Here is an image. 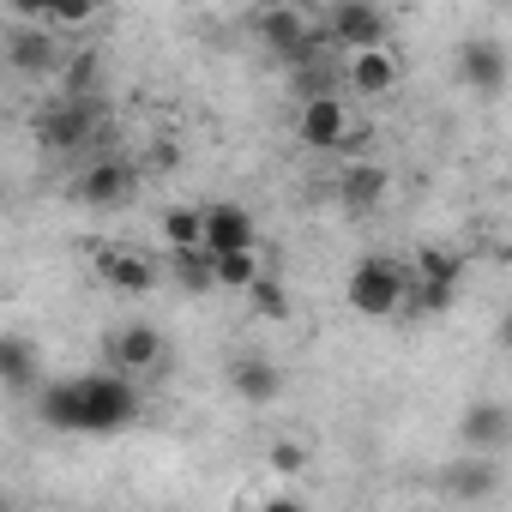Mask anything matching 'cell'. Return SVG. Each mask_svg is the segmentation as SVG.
<instances>
[{"mask_svg": "<svg viewBox=\"0 0 512 512\" xmlns=\"http://www.w3.org/2000/svg\"><path fill=\"white\" fill-rule=\"evenodd\" d=\"M0 512H13V500H7V488H0Z\"/></svg>", "mask_w": 512, "mask_h": 512, "instance_id": "484cf974", "label": "cell"}, {"mask_svg": "<svg viewBox=\"0 0 512 512\" xmlns=\"http://www.w3.org/2000/svg\"><path fill=\"white\" fill-rule=\"evenodd\" d=\"M145 410L139 386L121 380V374H79V434H115V428H133Z\"/></svg>", "mask_w": 512, "mask_h": 512, "instance_id": "6da1fadb", "label": "cell"}, {"mask_svg": "<svg viewBox=\"0 0 512 512\" xmlns=\"http://www.w3.org/2000/svg\"><path fill=\"white\" fill-rule=\"evenodd\" d=\"M392 85H398V61H392V49L350 55V91H356V97H392Z\"/></svg>", "mask_w": 512, "mask_h": 512, "instance_id": "2e32d148", "label": "cell"}, {"mask_svg": "<svg viewBox=\"0 0 512 512\" xmlns=\"http://www.w3.org/2000/svg\"><path fill=\"white\" fill-rule=\"evenodd\" d=\"M260 43L278 55V61H290V67H308L314 55H320V25L302 13V7H272V13H260Z\"/></svg>", "mask_w": 512, "mask_h": 512, "instance_id": "8992f818", "label": "cell"}, {"mask_svg": "<svg viewBox=\"0 0 512 512\" xmlns=\"http://www.w3.org/2000/svg\"><path fill=\"white\" fill-rule=\"evenodd\" d=\"M296 133H302V145H314V151H338L344 133H350V109H344V97H332V91L308 97L302 115H296Z\"/></svg>", "mask_w": 512, "mask_h": 512, "instance_id": "30bf717a", "label": "cell"}, {"mask_svg": "<svg viewBox=\"0 0 512 512\" xmlns=\"http://www.w3.org/2000/svg\"><path fill=\"white\" fill-rule=\"evenodd\" d=\"M494 488H500V464L494 458H470V464L446 470V494H458V500H488Z\"/></svg>", "mask_w": 512, "mask_h": 512, "instance_id": "d6986e66", "label": "cell"}, {"mask_svg": "<svg viewBox=\"0 0 512 512\" xmlns=\"http://www.w3.org/2000/svg\"><path fill=\"white\" fill-rule=\"evenodd\" d=\"M37 344L31 338H19V332H0V386L7 392H31V386H43L37 380Z\"/></svg>", "mask_w": 512, "mask_h": 512, "instance_id": "9a60e30c", "label": "cell"}, {"mask_svg": "<svg viewBox=\"0 0 512 512\" xmlns=\"http://www.w3.org/2000/svg\"><path fill=\"white\" fill-rule=\"evenodd\" d=\"M266 272H260V253H217L211 260V290H253Z\"/></svg>", "mask_w": 512, "mask_h": 512, "instance_id": "ffe728a7", "label": "cell"}, {"mask_svg": "<svg viewBox=\"0 0 512 512\" xmlns=\"http://www.w3.org/2000/svg\"><path fill=\"white\" fill-rule=\"evenodd\" d=\"M91 133H97L91 97H61L55 109L37 115V145H43V151H73V145H85Z\"/></svg>", "mask_w": 512, "mask_h": 512, "instance_id": "9c48e42d", "label": "cell"}, {"mask_svg": "<svg viewBox=\"0 0 512 512\" xmlns=\"http://www.w3.org/2000/svg\"><path fill=\"white\" fill-rule=\"evenodd\" d=\"M458 79H464L476 97H500V85H506V49H500L494 37H470V43L458 49Z\"/></svg>", "mask_w": 512, "mask_h": 512, "instance_id": "8fae6325", "label": "cell"}, {"mask_svg": "<svg viewBox=\"0 0 512 512\" xmlns=\"http://www.w3.org/2000/svg\"><path fill=\"white\" fill-rule=\"evenodd\" d=\"M229 392L241 404H278L284 398V368L272 356H235L229 362Z\"/></svg>", "mask_w": 512, "mask_h": 512, "instance_id": "7c38bea8", "label": "cell"}, {"mask_svg": "<svg viewBox=\"0 0 512 512\" xmlns=\"http://www.w3.org/2000/svg\"><path fill=\"white\" fill-rule=\"evenodd\" d=\"M320 37L350 49V55H368V49H386L392 25H386L380 7H368V0H338V7H326V19H320Z\"/></svg>", "mask_w": 512, "mask_h": 512, "instance_id": "5b68a950", "label": "cell"}, {"mask_svg": "<svg viewBox=\"0 0 512 512\" xmlns=\"http://www.w3.org/2000/svg\"><path fill=\"white\" fill-rule=\"evenodd\" d=\"M404 290H410V278H404L398 260H386V253L356 260L350 278H344V302H350L362 320H392V314H404Z\"/></svg>", "mask_w": 512, "mask_h": 512, "instance_id": "3957f363", "label": "cell"}, {"mask_svg": "<svg viewBox=\"0 0 512 512\" xmlns=\"http://www.w3.org/2000/svg\"><path fill=\"white\" fill-rule=\"evenodd\" d=\"M133 169L121 163V157H97V163H85L79 175H73V199L85 205V211H115V205H127L133 199Z\"/></svg>", "mask_w": 512, "mask_h": 512, "instance_id": "ba28073f", "label": "cell"}, {"mask_svg": "<svg viewBox=\"0 0 512 512\" xmlns=\"http://www.w3.org/2000/svg\"><path fill=\"white\" fill-rule=\"evenodd\" d=\"M199 205H169L163 211V241L175 247V253H199Z\"/></svg>", "mask_w": 512, "mask_h": 512, "instance_id": "44dd1931", "label": "cell"}, {"mask_svg": "<svg viewBox=\"0 0 512 512\" xmlns=\"http://www.w3.org/2000/svg\"><path fill=\"white\" fill-rule=\"evenodd\" d=\"M97 278L109 290H127V296H145L157 284V266L145 260V253H127V247H103L97 253Z\"/></svg>", "mask_w": 512, "mask_h": 512, "instance_id": "5bb4252c", "label": "cell"}, {"mask_svg": "<svg viewBox=\"0 0 512 512\" xmlns=\"http://www.w3.org/2000/svg\"><path fill=\"white\" fill-rule=\"evenodd\" d=\"M260 512H308V506H302V500H290V494H278V500H266Z\"/></svg>", "mask_w": 512, "mask_h": 512, "instance_id": "d4e9b609", "label": "cell"}, {"mask_svg": "<svg viewBox=\"0 0 512 512\" xmlns=\"http://www.w3.org/2000/svg\"><path fill=\"white\" fill-rule=\"evenodd\" d=\"M386 187H392V175H386L380 163H368V157H356V163L344 169V181H338V193H344L350 211H374V205L386 199Z\"/></svg>", "mask_w": 512, "mask_h": 512, "instance_id": "e0dca14e", "label": "cell"}, {"mask_svg": "<svg viewBox=\"0 0 512 512\" xmlns=\"http://www.w3.org/2000/svg\"><path fill=\"white\" fill-rule=\"evenodd\" d=\"M175 266H181V284H187L193 296L211 290V253H175Z\"/></svg>", "mask_w": 512, "mask_h": 512, "instance_id": "603a6c76", "label": "cell"}, {"mask_svg": "<svg viewBox=\"0 0 512 512\" xmlns=\"http://www.w3.org/2000/svg\"><path fill=\"white\" fill-rule=\"evenodd\" d=\"M404 278H410L404 314H446L452 296H458V284H464V253L428 241V247H416V272H404Z\"/></svg>", "mask_w": 512, "mask_h": 512, "instance_id": "7a4b0ae2", "label": "cell"}, {"mask_svg": "<svg viewBox=\"0 0 512 512\" xmlns=\"http://www.w3.org/2000/svg\"><path fill=\"white\" fill-rule=\"evenodd\" d=\"M302 464H308V452H302V446H290V440H284V446H272V470H284V476H296Z\"/></svg>", "mask_w": 512, "mask_h": 512, "instance_id": "cb8c5ba5", "label": "cell"}, {"mask_svg": "<svg viewBox=\"0 0 512 512\" xmlns=\"http://www.w3.org/2000/svg\"><path fill=\"white\" fill-rule=\"evenodd\" d=\"M458 434H464V446H470V452H500V446H506V434H512V410H506L500 398H482V404H470V410H464Z\"/></svg>", "mask_w": 512, "mask_h": 512, "instance_id": "4fadbf2b", "label": "cell"}, {"mask_svg": "<svg viewBox=\"0 0 512 512\" xmlns=\"http://www.w3.org/2000/svg\"><path fill=\"white\" fill-rule=\"evenodd\" d=\"M7 67L13 73H49L55 67V37L49 31H13L7 37Z\"/></svg>", "mask_w": 512, "mask_h": 512, "instance_id": "ac0fdd59", "label": "cell"}, {"mask_svg": "<svg viewBox=\"0 0 512 512\" xmlns=\"http://www.w3.org/2000/svg\"><path fill=\"white\" fill-rule=\"evenodd\" d=\"M199 253H211V260H217V253H253V247H260V223H253V211L247 205H199Z\"/></svg>", "mask_w": 512, "mask_h": 512, "instance_id": "52a82bcc", "label": "cell"}, {"mask_svg": "<svg viewBox=\"0 0 512 512\" xmlns=\"http://www.w3.org/2000/svg\"><path fill=\"white\" fill-rule=\"evenodd\" d=\"M247 302H253V314H260V320H290V296H284L278 278H260V284L247 290Z\"/></svg>", "mask_w": 512, "mask_h": 512, "instance_id": "7402d4cb", "label": "cell"}, {"mask_svg": "<svg viewBox=\"0 0 512 512\" xmlns=\"http://www.w3.org/2000/svg\"><path fill=\"white\" fill-rule=\"evenodd\" d=\"M103 368L139 386L145 374L163 368V332H157L151 320H127V326H115V332L103 338Z\"/></svg>", "mask_w": 512, "mask_h": 512, "instance_id": "277c9868", "label": "cell"}]
</instances>
